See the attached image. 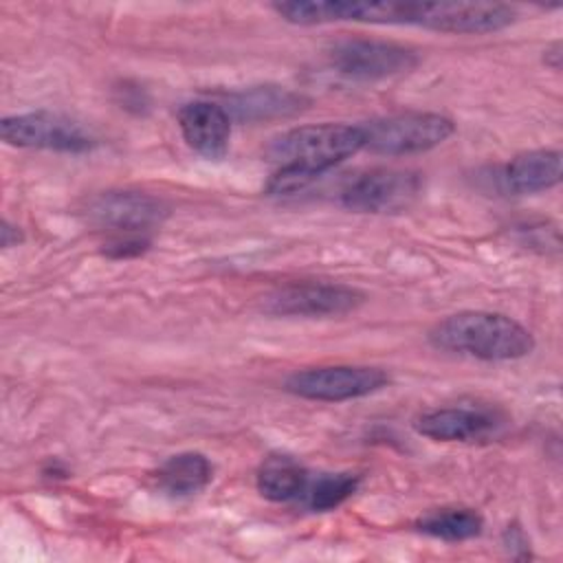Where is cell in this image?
<instances>
[{"instance_id":"18","label":"cell","mask_w":563,"mask_h":563,"mask_svg":"<svg viewBox=\"0 0 563 563\" xmlns=\"http://www.w3.org/2000/svg\"><path fill=\"white\" fill-rule=\"evenodd\" d=\"M358 484L361 475L356 473H319L314 479H308L301 499L310 510L325 512L339 508L347 497H352Z\"/></svg>"},{"instance_id":"20","label":"cell","mask_w":563,"mask_h":563,"mask_svg":"<svg viewBox=\"0 0 563 563\" xmlns=\"http://www.w3.org/2000/svg\"><path fill=\"white\" fill-rule=\"evenodd\" d=\"M0 235H2V246H4V249L15 246L18 242H22V233H20V231H18V227H13L9 220H2Z\"/></svg>"},{"instance_id":"9","label":"cell","mask_w":563,"mask_h":563,"mask_svg":"<svg viewBox=\"0 0 563 563\" xmlns=\"http://www.w3.org/2000/svg\"><path fill=\"white\" fill-rule=\"evenodd\" d=\"M365 295L345 284L299 282L277 288L264 299L268 314L282 317H339L356 310Z\"/></svg>"},{"instance_id":"21","label":"cell","mask_w":563,"mask_h":563,"mask_svg":"<svg viewBox=\"0 0 563 563\" xmlns=\"http://www.w3.org/2000/svg\"><path fill=\"white\" fill-rule=\"evenodd\" d=\"M543 62H545L548 66H552L554 70H559V68H561V44H559V42H554V44H552V48H548V51H545Z\"/></svg>"},{"instance_id":"6","label":"cell","mask_w":563,"mask_h":563,"mask_svg":"<svg viewBox=\"0 0 563 563\" xmlns=\"http://www.w3.org/2000/svg\"><path fill=\"white\" fill-rule=\"evenodd\" d=\"M0 134L4 143L15 147L53 150L66 154L90 152L97 143L79 121L48 110L4 117L0 123Z\"/></svg>"},{"instance_id":"3","label":"cell","mask_w":563,"mask_h":563,"mask_svg":"<svg viewBox=\"0 0 563 563\" xmlns=\"http://www.w3.org/2000/svg\"><path fill=\"white\" fill-rule=\"evenodd\" d=\"M365 134V147L383 156L418 154L438 147L453 132L455 123L440 112L409 110L389 117H378L361 123Z\"/></svg>"},{"instance_id":"10","label":"cell","mask_w":563,"mask_h":563,"mask_svg":"<svg viewBox=\"0 0 563 563\" xmlns=\"http://www.w3.org/2000/svg\"><path fill=\"white\" fill-rule=\"evenodd\" d=\"M167 205L143 191H101L92 196L84 216L88 222L119 233H145L167 218Z\"/></svg>"},{"instance_id":"14","label":"cell","mask_w":563,"mask_h":563,"mask_svg":"<svg viewBox=\"0 0 563 563\" xmlns=\"http://www.w3.org/2000/svg\"><path fill=\"white\" fill-rule=\"evenodd\" d=\"M504 183L515 194L545 191L561 180V152L559 150H530L517 154L504 167Z\"/></svg>"},{"instance_id":"15","label":"cell","mask_w":563,"mask_h":563,"mask_svg":"<svg viewBox=\"0 0 563 563\" xmlns=\"http://www.w3.org/2000/svg\"><path fill=\"white\" fill-rule=\"evenodd\" d=\"M213 475L207 455L198 451H183L169 455L156 471V484L169 497H189L200 493Z\"/></svg>"},{"instance_id":"12","label":"cell","mask_w":563,"mask_h":563,"mask_svg":"<svg viewBox=\"0 0 563 563\" xmlns=\"http://www.w3.org/2000/svg\"><path fill=\"white\" fill-rule=\"evenodd\" d=\"M413 427L420 435L438 442H468L488 435L497 427V418L479 407H442L418 416Z\"/></svg>"},{"instance_id":"17","label":"cell","mask_w":563,"mask_h":563,"mask_svg":"<svg viewBox=\"0 0 563 563\" xmlns=\"http://www.w3.org/2000/svg\"><path fill=\"white\" fill-rule=\"evenodd\" d=\"M416 528L422 534L455 543V541H466V539L477 537L484 528V519L473 508L444 506V508H433V510L424 512L416 521Z\"/></svg>"},{"instance_id":"1","label":"cell","mask_w":563,"mask_h":563,"mask_svg":"<svg viewBox=\"0 0 563 563\" xmlns=\"http://www.w3.org/2000/svg\"><path fill=\"white\" fill-rule=\"evenodd\" d=\"M363 147V128L352 123H317L286 130L273 136L266 145V158L277 163V172L271 176L266 191H301L317 176L343 163Z\"/></svg>"},{"instance_id":"13","label":"cell","mask_w":563,"mask_h":563,"mask_svg":"<svg viewBox=\"0 0 563 563\" xmlns=\"http://www.w3.org/2000/svg\"><path fill=\"white\" fill-rule=\"evenodd\" d=\"M224 110L231 119L262 121L290 117L306 108L308 99L284 86H253L233 95H227Z\"/></svg>"},{"instance_id":"8","label":"cell","mask_w":563,"mask_h":563,"mask_svg":"<svg viewBox=\"0 0 563 563\" xmlns=\"http://www.w3.org/2000/svg\"><path fill=\"white\" fill-rule=\"evenodd\" d=\"M422 191L416 172L378 167L350 180L341 191V205L358 213H398L413 205Z\"/></svg>"},{"instance_id":"11","label":"cell","mask_w":563,"mask_h":563,"mask_svg":"<svg viewBox=\"0 0 563 563\" xmlns=\"http://www.w3.org/2000/svg\"><path fill=\"white\" fill-rule=\"evenodd\" d=\"M178 128L185 143L209 161H220L229 152L231 117L213 101H189L178 108Z\"/></svg>"},{"instance_id":"5","label":"cell","mask_w":563,"mask_h":563,"mask_svg":"<svg viewBox=\"0 0 563 563\" xmlns=\"http://www.w3.org/2000/svg\"><path fill=\"white\" fill-rule=\"evenodd\" d=\"M389 383V374L369 365H323L292 372L284 389L292 396L321 402H343L369 396Z\"/></svg>"},{"instance_id":"2","label":"cell","mask_w":563,"mask_h":563,"mask_svg":"<svg viewBox=\"0 0 563 563\" xmlns=\"http://www.w3.org/2000/svg\"><path fill=\"white\" fill-rule=\"evenodd\" d=\"M433 347L479 361H515L534 350V336L519 321L486 310L449 314L429 330Z\"/></svg>"},{"instance_id":"16","label":"cell","mask_w":563,"mask_h":563,"mask_svg":"<svg viewBox=\"0 0 563 563\" xmlns=\"http://www.w3.org/2000/svg\"><path fill=\"white\" fill-rule=\"evenodd\" d=\"M310 473L292 455H268L255 475V484L262 497L271 501L301 499L308 486Z\"/></svg>"},{"instance_id":"19","label":"cell","mask_w":563,"mask_h":563,"mask_svg":"<svg viewBox=\"0 0 563 563\" xmlns=\"http://www.w3.org/2000/svg\"><path fill=\"white\" fill-rule=\"evenodd\" d=\"M147 246H150V240L143 233H123V235H117L112 242H108L103 253L112 260H128L145 253Z\"/></svg>"},{"instance_id":"7","label":"cell","mask_w":563,"mask_h":563,"mask_svg":"<svg viewBox=\"0 0 563 563\" xmlns=\"http://www.w3.org/2000/svg\"><path fill=\"white\" fill-rule=\"evenodd\" d=\"M512 7L501 2H409V24L440 33H495L515 22Z\"/></svg>"},{"instance_id":"4","label":"cell","mask_w":563,"mask_h":563,"mask_svg":"<svg viewBox=\"0 0 563 563\" xmlns=\"http://www.w3.org/2000/svg\"><path fill=\"white\" fill-rule=\"evenodd\" d=\"M330 66L350 79L374 81L409 73L420 57L413 48L372 37H343L328 51Z\"/></svg>"}]
</instances>
